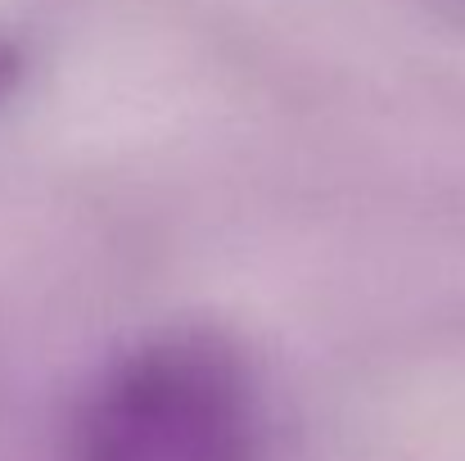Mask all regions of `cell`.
Returning <instances> with one entry per match:
<instances>
[{
  "label": "cell",
  "mask_w": 465,
  "mask_h": 461,
  "mask_svg": "<svg viewBox=\"0 0 465 461\" xmlns=\"http://www.w3.org/2000/svg\"><path fill=\"white\" fill-rule=\"evenodd\" d=\"M262 407L244 353L213 330L127 348L82 398L68 461H258Z\"/></svg>",
  "instance_id": "1"
},
{
  "label": "cell",
  "mask_w": 465,
  "mask_h": 461,
  "mask_svg": "<svg viewBox=\"0 0 465 461\" xmlns=\"http://www.w3.org/2000/svg\"><path fill=\"white\" fill-rule=\"evenodd\" d=\"M18 77H23V55H18V45L0 41V100L18 86Z\"/></svg>",
  "instance_id": "2"
}]
</instances>
